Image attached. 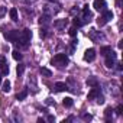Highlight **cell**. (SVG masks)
<instances>
[{"mask_svg":"<svg viewBox=\"0 0 123 123\" xmlns=\"http://www.w3.org/2000/svg\"><path fill=\"white\" fill-rule=\"evenodd\" d=\"M31 38H32V32H31V29H23V31L20 32L19 39H18L16 43H20L23 48H26V46L29 45V42H31Z\"/></svg>","mask_w":123,"mask_h":123,"instance_id":"cell-1","label":"cell"},{"mask_svg":"<svg viewBox=\"0 0 123 123\" xmlns=\"http://www.w3.org/2000/svg\"><path fill=\"white\" fill-rule=\"evenodd\" d=\"M51 62H52V64H55V65H58V67H67L70 61H68L67 54H56V55L52 58Z\"/></svg>","mask_w":123,"mask_h":123,"instance_id":"cell-2","label":"cell"},{"mask_svg":"<svg viewBox=\"0 0 123 123\" xmlns=\"http://www.w3.org/2000/svg\"><path fill=\"white\" fill-rule=\"evenodd\" d=\"M104 56H106V67H107V68H113L116 59H117V54H114L113 51H110V52L106 54Z\"/></svg>","mask_w":123,"mask_h":123,"instance_id":"cell-3","label":"cell"},{"mask_svg":"<svg viewBox=\"0 0 123 123\" xmlns=\"http://www.w3.org/2000/svg\"><path fill=\"white\" fill-rule=\"evenodd\" d=\"M96 59V49L94 48H88L86 52H84V61H88V62H91V61Z\"/></svg>","mask_w":123,"mask_h":123,"instance_id":"cell-4","label":"cell"},{"mask_svg":"<svg viewBox=\"0 0 123 123\" xmlns=\"http://www.w3.org/2000/svg\"><path fill=\"white\" fill-rule=\"evenodd\" d=\"M93 7H94L97 12H103V10H106V7H107V3L104 2V0H94Z\"/></svg>","mask_w":123,"mask_h":123,"instance_id":"cell-5","label":"cell"},{"mask_svg":"<svg viewBox=\"0 0 123 123\" xmlns=\"http://www.w3.org/2000/svg\"><path fill=\"white\" fill-rule=\"evenodd\" d=\"M19 35H20V32H19V31H10V32L5 33V36H6V38H7V41H10V42H18Z\"/></svg>","mask_w":123,"mask_h":123,"instance_id":"cell-6","label":"cell"},{"mask_svg":"<svg viewBox=\"0 0 123 123\" xmlns=\"http://www.w3.org/2000/svg\"><path fill=\"white\" fill-rule=\"evenodd\" d=\"M68 25V20L67 19H61V20H55L54 22V26L58 29V31H64V28Z\"/></svg>","mask_w":123,"mask_h":123,"instance_id":"cell-7","label":"cell"},{"mask_svg":"<svg viewBox=\"0 0 123 123\" xmlns=\"http://www.w3.org/2000/svg\"><path fill=\"white\" fill-rule=\"evenodd\" d=\"M83 18H84V22H90L91 18H93L91 12L88 10V5H86V6L83 7Z\"/></svg>","mask_w":123,"mask_h":123,"instance_id":"cell-8","label":"cell"},{"mask_svg":"<svg viewBox=\"0 0 123 123\" xmlns=\"http://www.w3.org/2000/svg\"><path fill=\"white\" fill-rule=\"evenodd\" d=\"M54 88H55V91H64V90H70L68 88V86L65 84V83H61V81H58V83H55V86H54Z\"/></svg>","mask_w":123,"mask_h":123,"instance_id":"cell-9","label":"cell"},{"mask_svg":"<svg viewBox=\"0 0 123 123\" xmlns=\"http://www.w3.org/2000/svg\"><path fill=\"white\" fill-rule=\"evenodd\" d=\"M39 23H41V25H43V26H48V25L51 23V16H49L48 13L42 15V16H41V19H39Z\"/></svg>","mask_w":123,"mask_h":123,"instance_id":"cell-10","label":"cell"},{"mask_svg":"<svg viewBox=\"0 0 123 123\" xmlns=\"http://www.w3.org/2000/svg\"><path fill=\"white\" fill-rule=\"evenodd\" d=\"M98 94H100V88H98V86H97V87H93L91 91L88 93V100H94Z\"/></svg>","mask_w":123,"mask_h":123,"instance_id":"cell-11","label":"cell"},{"mask_svg":"<svg viewBox=\"0 0 123 123\" xmlns=\"http://www.w3.org/2000/svg\"><path fill=\"white\" fill-rule=\"evenodd\" d=\"M86 83H87V86H90V87H97V86H98V80H97V77H88Z\"/></svg>","mask_w":123,"mask_h":123,"instance_id":"cell-12","label":"cell"},{"mask_svg":"<svg viewBox=\"0 0 123 123\" xmlns=\"http://www.w3.org/2000/svg\"><path fill=\"white\" fill-rule=\"evenodd\" d=\"M9 15H10V19H12L13 22H18V20H19V18H18V9H16V7H12L10 12H9Z\"/></svg>","mask_w":123,"mask_h":123,"instance_id":"cell-13","label":"cell"},{"mask_svg":"<svg viewBox=\"0 0 123 123\" xmlns=\"http://www.w3.org/2000/svg\"><path fill=\"white\" fill-rule=\"evenodd\" d=\"M101 16H103V18H104V19H106V20L109 22L110 19H113V12H111V10H107V9H106V10H103V15H101Z\"/></svg>","mask_w":123,"mask_h":123,"instance_id":"cell-14","label":"cell"},{"mask_svg":"<svg viewBox=\"0 0 123 123\" xmlns=\"http://www.w3.org/2000/svg\"><path fill=\"white\" fill-rule=\"evenodd\" d=\"M62 104H64V107H73L74 100H73L71 97H65V98L62 100Z\"/></svg>","mask_w":123,"mask_h":123,"instance_id":"cell-15","label":"cell"},{"mask_svg":"<svg viewBox=\"0 0 123 123\" xmlns=\"http://www.w3.org/2000/svg\"><path fill=\"white\" fill-rule=\"evenodd\" d=\"M113 109L111 107H107L106 110H104V116H106V122H110V117H111V114H113Z\"/></svg>","mask_w":123,"mask_h":123,"instance_id":"cell-16","label":"cell"},{"mask_svg":"<svg viewBox=\"0 0 123 123\" xmlns=\"http://www.w3.org/2000/svg\"><path fill=\"white\" fill-rule=\"evenodd\" d=\"M16 73H18V77H22L23 73H25V65H23V64H19V65L16 67Z\"/></svg>","mask_w":123,"mask_h":123,"instance_id":"cell-17","label":"cell"},{"mask_svg":"<svg viewBox=\"0 0 123 123\" xmlns=\"http://www.w3.org/2000/svg\"><path fill=\"white\" fill-rule=\"evenodd\" d=\"M2 90H3V93H9L10 91V81L9 80L2 84Z\"/></svg>","mask_w":123,"mask_h":123,"instance_id":"cell-18","label":"cell"},{"mask_svg":"<svg viewBox=\"0 0 123 123\" xmlns=\"http://www.w3.org/2000/svg\"><path fill=\"white\" fill-rule=\"evenodd\" d=\"M26 97H28V90H23V91H20V93L16 94V98L18 100H25Z\"/></svg>","mask_w":123,"mask_h":123,"instance_id":"cell-19","label":"cell"},{"mask_svg":"<svg viewBox=\"0 0 123 123\" xmlns=\"http://www.w3.org/2000/svg\"><path fill=\"white\" fill-rule=\"evenodd\" d=\"M73 25H74V28H80V26H83V25H84V22H83V20H80V18H75V19L73 20Z\"/></svg>","mask_w":123,"mask_h":123,"instance_id":"cell-20","label":"cell"},{"mask_svg":"<svg viewBox=\"0 0 123 123\" xmlns=\"http://www.w3.org/2000/svg\"><path fill=\"white\" fill-rule=\"evenodd\" d=\"M39 71H41V74H42V75H45V77H51V75H52V71H51V70H48V68H41Z\"/></svg>","mask_w":123,"mask_h":123,"instance_id":"cell-21","label":"cell"},{"mask_svg":"<svg viewBox=\"0 0 123 123\" xmlns=\"http://www.w3.org/2000/svg\"><path fill=\"white\" fill-rule=\"evenodd\" d=\"M110 51H111V46H103V48L100 49V54L104 56V55H106V54H109Z\"/></svg>","mask_w":123,"mask_h":123,"instance_id":"cell-22","label":"cell"},{"mask_svg":"<svg viewBox=\"0 0 123 123\" xmlns=\"http://www.w3.org/2000/svg\"><path fill=\"white\" fill-rule=\"evenodd\" d=\"M0 70H2V75H7V74H9V65H7V62H6L2 68H0Z\"/></svg>","mask_w":123,"mask_h":123,"instance_id":"cell-23","label":"cell"},{"mask_svg":"<svg viewBox=\"0 0 123 123\" xmlns=\"http://www.w3.org/2000/svg\"><path fill=\"white\" fill-rule=\"evenodd\" d=\"M12 54H13V59H16V61H20L22 59V54L19 51H13Z\"/></svg>","mask_w":123,"mask_h":123,"instance_id":"cell-24","label":"cell"},{"mask_svg":"<svg viewBox=\"0 0 123 123\" xmlns=\"http://www.w3.org/2000/svg\"><path fill=\"white\" fill-rule=\"evenodd\" d=\"M97 23H98V26H104V25L107 23V20H106V19H104L103 16H100V18L97 19Z\"/></svg>","mask_w":123,"mask_h":123,"instance_id":"cell-25","label":"cell"},{"mask_svg":"<svg viewBox=\"0 0 123 123\" xmlns=\"http://www.w3.org/2000/svg\"><path fill=\"white\" fill-rule=\"evenodd\" d=\"M68 33H70V36H71V38H75V36H77V28H71Z\"/></svg>","mask_w":123,"mask_h":123,"instance_id":"cell-26","label":"cell"},{"mask_svg":"<svg viewBox=\"0 0 123 123\" xmlns=\"http://www.w3.org/2000/svg\"><path fill=\"white\" fill-rule=\"evenodd\" d=\"M122 113H123V106H122V104H119V106L116 107V114H119V116H120Z\"/></svg>","mask_w":123,"mask_h":123,"instance_id":"cell-27","label":"cell"},{"mask_svg":"<svg viewBox=\"0 0 123 123\" xmlns=\"http://www.w3.org/2000/svg\"><path fill=\"white\" fill-rule=\"evenodd\" d=\"M5 64H6V58H5L3 55H0V68H2Z\"/></svg>","mask_w":123,"mask_h":123,"instance_id":"cell-28","label":"cell"},{"mask_svg":"<svg viewBox=\"0 0 123 123\" xmlns=\"http://www.w3.org/2000/svg\"><path fill=\"white\" fill-rule=\"evenodd\" d=\"M96 98H97V103H98V104H103V103H104V97H103V96H100V94H98Z\"/></svg>","mask_w":123,"mask_h":123,"instance_id":"cell-29","label":"cell"},{"mask_svg":"<svg viewBox=\"0 0 123 123\" xmlns=\"http://www.w3.org/2000/svg\"><path fill=\"white\" fill-rule=\"evenodd\" d=\"M39 35H41V38H46V29H45V28H42V29H41V32H39Z\"/></svg>","mask_w":123,"mask_h":123,"instance_id":"cell-30","label":"cell"},{"mask_svg":"<svg viewBox=\"0 0 123 123\" xmlns=\"http://www.w3.org/2000/svg\"><path fill=\"white\" fill-rule=\"evenodd\" d=\"M83 119H84V120H91V119H93V116L86 113V114H83Z\"/></svg>","mask_w":123,"mask_h":123,"instance_id":"cell-31","label":"cell"},{"mask_svg":"<svg viewBox=\"0 0 123 123\" xmlns=\"http://www.w3.org/2000/svg\"><path fill=\"white\" fill-rule=\"evenodd\" d=\"M46 120H48V122H55V117H54L52 114H49V116L46 117Z\"/></svg>","mask_w":123,"mask_h":123,"instance_id":"cell-32","label":"cell"},{"mask_svg":"<svg viewBox=\"0 0 123 123\" xmlns=\"http://www.w3.org/2000/svg\"><path fill=\"white\" fill-rule=\"evenodd\" d=\"M54 101H52V98H46V104H52Z\"/></svg>","mask_w":123,"mask_h":123,"instance_id":"cell-33","label":"cell"},{"mask_svg":"<svg viewBox=\"0 0 123 123\" xmlns=\"http://www.w3.org/2000/svg\"><path fill=\"white\" fill-rule=\"evenodd\" d=\"M3 15H5V7L0 9V16H3Z\"/></svg>","mask_w":123,"mask_h":123,"instance_id":"cell-34","label":"cell"},{"mask_svg":"<svg viewBox=\"0 0 123 123\" xmlns=\"http://www.w3.org/2000/svg\"><path fill=\"white\" fill-rule=\"evenodd\" d=\"M120 3H122V0H116V5L117 6H120Z\"/></svg>","mask_w":123,"mask_h":123,"instance_id":"cell-35","label":"cell"},{"mask_svg":"<svg viewBox=\"0 0 123 123\" xmlns=\"http://www.w3.org/2000/svg\"><path fill=\"white\" fill-rule=\"evenodd\" d=\"M0 86H2V77H0Z\"/></svg>","mask_w":123,"mask_h":123,"instance_id":"cell-36","label":"cell"}]
</instances>
